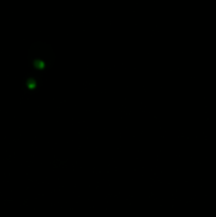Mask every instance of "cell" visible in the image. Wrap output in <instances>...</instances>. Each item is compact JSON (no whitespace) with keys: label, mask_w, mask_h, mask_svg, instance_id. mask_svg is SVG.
I'll return each mask as SVG.
<instances>
[{"label":"cell","mask_w":216,"mask_h":217,"mask_svg":"<svg viewBox=\"0 0 216 217\" xmlns=\"http://www.w3.org/2000/svg\"><path fill=\"white\" fill-rule=\"evenodd\" d=\"M29 87H30V88H34V87H35V82H34L33 79H30V81H29Z\"/></svg>","instance_id":"7a4b0ae2"},{"label":"cell","mask_w":216,"mask_h":217,"mask_svg":"<svg viewBox=\"0 0 216 217\" xmlns=\"http://www.w3.org/2000/svg\"><path fill=\"white\" fill-rule=\"evenodd\" d=\"M35 66L37 68H44V64H42L41 62H39V60H37V62L35 63Z\"/></svg>","instance_id":"6da1fadb"}]
</instances>
